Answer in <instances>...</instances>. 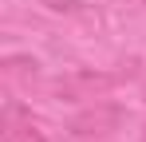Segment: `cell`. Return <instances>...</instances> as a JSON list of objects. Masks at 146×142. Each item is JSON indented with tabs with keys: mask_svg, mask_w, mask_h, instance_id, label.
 <instances>
[{
	"mask_svg": "<svg viewBox=\"0 0 146 142\" xmlns=\"http://www.w3.org/2000/svg\"><path fill=\"white\" fill-rule=\"evenodd\" d=\"M138 142H146V126H142V138H138Z\"/></svg>",
	"mask_w": 146,
	"mask_h": 142,
	"instance_id": "obj_5",
	"label": "cell"
},
{
	"mask_svg": "<svg viewBox=\"0 0 146 142\" xmlns=\"http://www.w3.org/2000/svg\"><path fill=\"white\" fill-rule=\"evenodd\" d=\"M142 99H146V83H142Z\"/></svg>",
	"mask_w": 146,
	"mask_h": 142,
	"instance_id": "obj_6",
	"label": "cell"
},
{
	"mask_svg": "<svg viewBox=\"0 0 146 142\" xmlns=\"http://www.w3.org/2000/svg\"><path fill=\"white\" fill-rule=\"evenodd\" d=\"M119 83V75H111V71H91V67H79L71 75H63L59 83H55V91L67 95V99H95V95L111 91Z\"/></svg>",
	"mask_w": 146,
	"mask_h": 142,
	"instance_id": "obj_2",
	"label": "cell"
},
{
	"mask_svg": "<svg viewBox=\"0 0 146 142\" xmlns=\"http://www.w3.org/2000/svg\"><path fill=\"white\" fill-rule=\"evenodd\" d=\"M122 107L119 103H95V107H87V111H79V115L67 122V130H71L75 138H107V134H115L122 126Z\"/></svg>",
	"mask_w": 146,
	"mask_h": 142,
	"instance_id": "obj_1",
	"label": "cell"
},
{
	"mask_svg": "<svg viewBox=\"0 0 146 142\" xmlns=\"http://www.w3.org/2000/svg\"><path fill=\"white\" fill-rule=\"evenodd\" d=\"M142 4H146V0H142Z\"/></svg>",
	"mask_w": 146,
	"mask_h": 142,
	"instance_id": "obj_7",
	"label": "cell"
},
{
	"mask_svg": "<svg viewBox=\"0 0 146 142\" xmlns=\"http://www.w3.org/2000/svg\"><path fill=\"white\" fill-rule=\"evenodd\" d=\"M0 142H48V138L32 122H20V107L8 103V111H4V138Z\"/></svg>",
	"mask_w": 146,
	"mask_h": 142,
	"instance_id": "obj_3",
	"label": "cell"
},
{
	"mask_svg": "<svg viewBox=\"0 0 146 142\" xmlns=\"http://www.w3.org/2000/svg\"><path fill=\"white\" fill-rule=\"evenodd\" d=\"M36 67H40V63H36L32 55H8V59H4V71H8V75H16V79H32Z\"/></svg>",
	"mask_w": 146,
	"mask_h": 142,
	"instance_id": "obj_4",
	"label": "cell"
}]
</instances>
